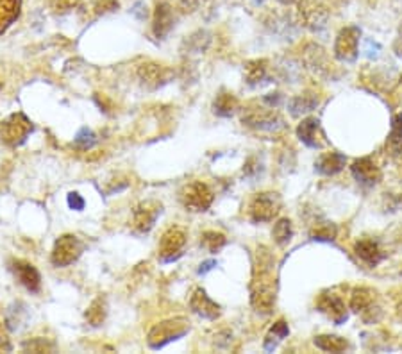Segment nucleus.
<instances>
[{
    "mask_svg": "<svg viewBox=\"0 0 402 354\" xmlns=\"http://www.w3.org/2000/svg\"><path fill=\"white\" fill-rule=\"evenodd\" d=\"M267 59H253L245 65V81L250 86L260 85V81H263L267 77Z\"/></svg>",
    "mask_w": 402,
    "mask_h": 354,
    "instance_id": "28",
    "label": "nucleus"
},
{
    "mask_svg": "<svg viewBox=\"0 0 402 354\" xmlns=\"http://www.w3.org/2000/svg\"><path fill=\"white\" fill-rule=\"evenodd\" d=\"M34 131V124L23 113H13L0 122V136L11 147L26 144L29 134Z\"/></svg>",
    "mask_w": 402,
    "mask_h": 354,
    "instance_id": "4",
    "label": "nucleus"
},
{
    "mask_svg": "<svg viewBox=\"0 0 402 354\" xmlns=\"http://www.w3.org/2000/svg\"><path fill=\"white\" fill-rule=\"evenodd\" d=\"M297 13L300 23L313 33L326 29L331 18L326 0H297Z\"/></svg>",
    "mask_w": 402,
    "mask_h": 354,
    "instance_id": "3",
    "label": "nucleus"
},
{
    "mask_svg": "<svg viewBox=\"0 0 402 354\" xmlns=\"http://www.w3.org/2000/svg\"><path fill=\"white\" fill-rule=\"evenodd\" d=\"M337 236V227L329 222H324V224H317L311 231V238L318 242H331Z\"/></svg>",
    "mask_w": 402,
    "mask_h": 354,
    "instance_id": "33",
    "label": "nucleus"
},
{
    "mask_svg": "<svg viewBox=\"0 0 402 354\" xmlns=\"http://www.w3.org/2000/svg\"><path fill=\"white\" fill-rule=\"evenodd\" d=\"M138 77L143 85L149 90L161 88L163 85L172 79V70L159 63H152V61H147V63L139 65L138 67Z\"/></svg>",
    "mask_w": 402,
    "mask_h": 354,
    "instance_id": "14",
    "label": "nucleus"
},
{
    "mask_svg": "<svg viewBox=\"0 0 402 354\" xmlns=\"http://www.w3.org/2000/svg\"><path fill=\"white\" fill-rule=\"evenodd\" d=\"M272 236L277 245H286L293 236V227H292V220L290 218H279L274 225V231H272Z\"/></svg>",
    "mask_w": 402,
    "mask_h": 354,
    "instance_id": "30",
    "label": "nucleus"
},
{
    "mask_svg": "<svg viewBox=\"0 0 402 354\" xmlns=\"http://www.w3.org/2000/svg\"><path fill=\"white\" fill-rule=\"evenodd\" d=\"M188 242V235L179 225H170L159 240L161 263H172L183 256V249Z\"/></svg>",
    "mask_w": 402,
    "mask_h": 354,
    "instance_id": "8",
    "label": "nucleus"
},
{
    "mask_svg": "<svg viewBox=\"0 0 402 354\" xmlns=\"http://www.w3.org/2000/svg\"><path fill=\"white\" fill-rule=\"evenodd\" d=\"M317 308L318 311L329 317L334 324H344L349 318L347 306H345V301L342 299L340 295L334 294V291H322L317 299Z\"/></svg>",
    "mask_w": 402,
    "mask_h": 354,
    "instance_id": "12",
    "label": "nucleus"
},
{
    "mask_svg": "<svg viewBox=\"0 0 402 354\" xmlns=\"http://www.w3.org/2000/svg\"><path fill=\"white\" fill-rule=\"evenodd\" d=\"M277 299V277L275 259L267 247H258L254 256L253 279H250V304L258 313L268 315L274 311Z\"/></svg>",
    "mask_w": 402,
    "mask_h": 354,
    "instance_id": "1",
    "label": "nucleus"
},
{
    "mask_svg": "<svg viewBox=\"0 0 402 354\" xmlns=\"http://www.w3.org/2000/svg\"><path fill=\"white\" fill-rule=\"evenodd\" d=\"M22 0H0V34H4L18 20Z\"/></svg>",
    "mask_w": 402,
    "mask_h": 354,
    "instance_id": "22",
    "label": "nucleus"
},
{
    "mask_svg": "<svg viewBox=\"0 0 402 354\" xmlns=\"http://www.w3.org/2000/svg\"><path fill=\"white\" fill-rule=\"evenodd\" d=\"M290 335V328H288V322L286 321H277L270 329H268L267 336H265V350H274L286 336Z\"/></svg>",
    "mask_w": 402,
    "mask_h": 354,
    "instance_id": "27",
    "label": "nucleus"
},
{
    "mask_svg": "<svg viewBox=\"0 0 402 354\" xmlns=\"http://www.w3.org/2000/svg\"><path fill=\"white\" fill-rule=\"evenodd\" d=\"M22 349L27 353H52L55 349V343L47 338H31L23 342Z\"/></svg>",
    "mask_w": 402,
    "mask_h": 354,
    "instance_id": "32",
    "label": "nucleus"
},
{
    "mask_svg": "<svg viewBox=\"0 0 402 354\" xmlns=\"http://www.w3.org/2000/svg\"><path fill=\"white\" fill-rule=\"evenodd\" d=\"M297 136L310 149H322L326 145L324 131H322L318 118L314 117H307L300 120V124L297 126Z\"/></svg>",
    "mask_w": 402,
    "mask_h": 354,
    "instance_id": "15",
    "label": "nucleus"
},
{
    "mask_svg": "<svg viewBox=\"0 0 402 354\" xmlns=\"http://www.w3.org/2000/svg\"><path fill=\"white\" fill-rule=\"evenodd\" d=\"M354 252L361 262H365L366 265L370 267L379 265L384 259L383 249H381V245L377 244L376 240H372V238H361V240L356 242Z\"/></svg>",
    "mask_w": 402,
    "mask_h": 354,
    "instance_id": "20",
    "label": "nucleus"
},
{
    "mask_svg": "<svg viewBox=\"0 0 402 354\" xmlns=\"http://www.w3.org/2000/svg\"><path fill=\"white\" fill-rule=\"evenodd\" d=\"M161 211H163V204L157 203V200H143V203H139L132 211V224H134L136 231L142 232V235L149 232L156 225Z\"/></svg>",
    "mask_w": 402,
    "mask_h": 354,
    "instance_id": "13",
    "label": "nucleus"
},
{
    "mask_svg": "<svg viewBox=\"0 0 402 354\" xmlns=\"http://www.w3.org/2000/svg\"><path fill=\"white\" fill-rule=\"evenodd\" d=\"M397 313H398V315H401V318H402V303H401V304H398V306H397Z\"/></svg>",
    "mask_w": 402,
    "mask_h": 354,
    "instance_id": "42",
    "label": "nucleus"
},
{
    "mask_svg": "<svg viewBox=\"0 0 402 354\" xmlns=\"http://www.w3.org/2000/svg\"><path fill=\"white\" fill-rule=\"evenodd\" d=\"M73 141H75V147L83 149V151H88V149H92L93 145L97 144V134L93 133L92 129H88V127H83V129L75 134V140Z\"/></svg>",
    "mask_w": 402,
    "mask_h": 354,
    "instance_id": "34",
    "label": "nucleus"
},
{
    "mask_svg": "<svg viewBox=\"0 0 402 354\" xmlns=\"http://www.w3.org/2000/svg\"><path fill=\"white\" fill-rule=\"evenodd\" d=\"M190 310L206 321H216L222 313L218 304L206 294L204 288H195L190 295Z\"/></svg>",
    "mask_w": 402,
    "mask_h": 354,
    "instance_id": "16",
    "label": "nucleus"
},
{
    "mask_svg": "<svg viewBox=\"0 0 402 354\" xmlns=\"http://www.w3.org/2000/svg\"><path fill=\"white\" fill-rule=\"evenodd\" d=\"M314 345L326 353H344L351 347V343L338 335H318L314 336Z\"/></svg>",
    "mask_w": 402,
    "mask_h": 354,
    "instance_id": "26",
    "label": "nucleus"
},
{
    "mask_svg": "<svg viewBox=\"0 0 402 354\" xmlns=\"http://www.w3.org/2000/svg\"><path fill=\"white\" fill-rule=\"evenodd\" d=\"M68 206L72 208V210H75V211H83L85 210V199L79 195L77 192H72V193H68Z\"/></svg>",
    "mask_w": 402,
    "mask_h": 354,
    "instance_id": "36",
    "label": "nucleus"
},
{
    "mask_svg": "<svg viewBox=\"0 0 402 354\" xmlns=\"http://www.w3.org/2000/svg\"><path fill=\"white\" fill-rule=\"evenodd\" d=\"M351 310L361 315L365 322H377L379 317L374 311H381L377 306V291L369 286H358L351 294Z\"/></svg>",
    "mask_w": 402,
    "mask_h": 354,
    "instance_id": "11",
    "label": "nucleus"
},
{
    "mask_svg": "<svg viewBox=\"0 0 402 354\" xmlns=\"http://www.w3.org/2000/svg\"><path fill=\"white\" fill-rule=\"evenodd\" d=\"M83 251H85V245H83V242L75 235H63L55 240L51 254V262L58 269H65V267H70L72 263H75L80 258V254H83Z\"/></svg>",
    "mask_w": 402,
    "mask_h": 354,
    "instance_id": "5",
    "label": "nucleus"
},
{
    "mask_svg": "<svg viewBox=\"0 0 402 354\" xmlns=\"http://www.w3.org/2000/svg\"><path fill=\"white\" fill-rule=\"evenodd\" d=\"M236 109H238L236 97H234L233 93L226 92V90H222V92L216 95L215 102H213V113H215L216 117L229 118L233 117Z\"/></svg>",
    "mask_w": 402,
    "mask_h": 354,
    "instance_id": "25",
    "label": "nucleus"
},
{
    "mask_svg": "<svg viewBox=\"0 0 402 354\" xmlns=\"http://www.w3.org/2000/svg\"><path fill=\"white\" fill-rule=\"evenodd\" d=\"M201 244L204 245L209 252H218L220 249L226 247L227 238H226V235L220 231H206L204 235H202Z\"/></svg>",
    "mask_w": 402,
    "mask_h": 354,
    "instance_id": "31",
    "label": "nucleus"
},
{
    "mask_svg": "<svg viewBox=\"0 0 402 354\" xmlns=\"http://www.w3.org/2000/svg\"><path fill=\"white\" fill-rule=\"evenodd\" d=\"M215 267H216L215 259H208V262L201 263V269H199V274H201V276H204V274H208L209 270L215 269Z\"/></svg>",
    "mask_w": 402,
    "mask_h": 354,
    "instance_id": "39",
    "label": "nucleus"
},
{
    "mask_svg": "<svg viewBox=\"0 0 402 354\" xmlns=\"http://www.w3.org/2000/svg\"><path fill=\"white\" fill-rule=\"evenodd\" d=\"M401 40H402V26H401Z\"/></svg>",
    "mask_w": 402,
    "mask_h": 354,
    "instance_id": "43",
    "label": "nucleus"
},
{
    "mask_svg": "<svg viewBox=\"0 0 402 354\" xmlns=\"http://www.w3.org/2000/svg\"><path fill=\"white\" fill-rule=\"evenodd\" d=\"M386 149L390 151L391 158H398L402 156V113L395 114L391 118V129L388 134Z\"/></svg>",
    "mask_w": 402,
    "mask_h": 354,
    "instance_id": "24",
    "label": "nucleus"
},
{
    "mask_svg": "<svg viewBox=\"0 0 402 354\" xmlns=\"http://www.w3.org/2000/svg\"><path fill=\"white\" fill-rule=\"evenodd\" d=\"M188 331H190V322H188V318H169V321L159 322V324H156L150 329L149 335H147V343H149L150 349L154 350L163 349V347L169 345V343L183 338Z\"/></svg>",
    "mask_w": 402,
    "mask_h": 354,
    "instance_id": "2",
    "label": "nucleus"
},
{
    "mask_svg": "<svg viewBox=\"0 0 402 354\" xmlns=\"http://www.w3.org/2000/svg\"><path fill=\"white\" fill-rule=\"evenodd\" d=\"M279 2L285 6H290V4H293V2H297V0H279Z\"/></svg>",
    "mask_w": 402,
    "mask_h": 354,
    "instance_id": "40",
    "label": "nucleus"
},
{
    "mask_svg": "<svg viewBox=\"0 0 402 354\" xmlns=\"http://www.w3.org/2000/svg\"><path fill=\"white\" fill-rule=\"evenodd\" d=\"M318 102H320V100H318V97L314 95V93H300V95L293 97V99L290 100V113H292L293 117H300V114H306L310 113V111H313L314 107L318 106Z\"/></svg>",
    "mask_w": 402,
    "mask_h": 354,
    "instance_id": "23",
    "label": "nucleus"
},
{
    "mask_svg": "<svg viewBox=\"0 0 402 354\" xmlns=\"http://www.w3.org/2000/svg\"><path fill=\"white\" fill-rule=\"evenodd\" d=\"M253 4H254V6H258V8H260L261 4H265V0H253Z\"/></svg>",
    "mask_w": 402,
    "mask_h": 354,
    "instance_id": "41",
    "label": "nucleus"
},
{
    "mask_svg": "<svg viewBox=\"0 0 402 354\" xmlns=\"http://www.w3.org/2000/svg\"><path fill=\"white\" fill-rule=\"evenodd\" d=\"M359 36H361L359 27H344V29L337 34V41H334V58H337L338 61H342V63H354L359 54Z\"/></svg>",
    "mask_w": 402,
    "mask_h": 354,
    "instance_id": "9",
    "label": "nucleus"
},
{
    "mask_svg": "<svg viewBox=\"0 0 402 354\" xmlns=\"http://www.w3.org/2000/svg\"><path fill=\"white\" fill-rule=\"evenodd\" d=\"M258 172V159L256 158H250L249 161L245 163V168H243V173L249 177H253L254 173Z\"/></svg>",
    "mask_w": 402,
    "mask_h": 354,
    "instance_id": "38",
    "label": "nucleus"
},
{
    "mask_svg": "<svg viewBox=\"0 0 402 354\" xmlns=\"http://www.w3.org/2000/svg\"><path fill=\"white\" fill-rule=\"evenodd\" d=\"M9 265H11L9 269L13 270V274H15L16 279L20 281V284H23V286H26L29 291H33V294H38V291H40L41 276L33 263L23 262V259H13Z\"/></svg>",
    "mask_w": 402,
    "mask_h": 354,
    "instance_id": "17",
    "label": "nucleus"
},
{
    "mask_svg": "<svg viewBox=\"0 0 402 354\" xmlns=\"http://www.w3.org/2000/svg\"><path fill=\"white\" fill-rule=\"evenodd\" d=\"M347 163L345 156L342 152L337 151H331L326 152V154H322L320 158L314 161V170H317L320 176H334V173L342 172Z\"/></svg>",
    "mask_w": 402,
    "mask_h": 354,
    "instance_id": "21",
    "label": "nucleus"
},
{
    "mask_svg": "<svg viewBox=\"0 0 402 354\" xmlns=\"http://www.w3.org/2000/svg\"><path fill=\"white\" fill-rule=\"evenodd\" d=\"M282 200L275 192H261L249 203V215L253 222H270L279 215Z\"/></svg>",
    "mask_w": 402,
    "mask_h": 354,
    "instance_id": "7",
    "label": "nucleus"
},
{
    "mask_svg": "<svg viewBox=\"0 0 402 354\" xmlns=\"http://www.w3.org/2000/svg\"><path fill=\"white\" fill-rule=\"evenodd\" d=\"M351 172L356 181L363 186H376L381 181V168L372 158H359L352 163Z\"/></svg>",
    "mask_w": 402,
    "mask_h": 354,
    "instance_id": "18",
    "label": "nucleus"
},
{
    "mask_svg": "<svg viewBox=\"0 0 402 354\" xmlns=\"http://www.w3.org/2000/svg\"><path fill=\"white\" fill-rule=\"evenodd\" d=\"M179 199L186 210L195 211V213H201V211L209 210L215 195H213V190L209 188L206 183L191 181L183 186V190H181L179 193Z\"/></svg>",
    "mask_w": 402,
    "mask_h": 354,
    "instance_id": "6",
    "label": "nucleus"
},
{
    "mask_svg": "<svg viewBox=\"0 0 402 354\" xmlns=\"http://www.w3.org/2000/svg\"><path fill=\"white\" fill-rule=\"evenodd\" d=\"M176 18H174V11L166 2H161L156 6V11H154V20H152V31L154 36L157 40H165L170 34V31L176 26Z\"/></svg>",
    "mask_w": 402,
    "mask_h": 354,
    "instance_id": "19",
    "label": "nucleus"
},
{
    "mask_svg": "<svg viewBox=\"0 0 402 354\" xmlns=\"http://www.w3.org/2000/svg\"><path fill=\"white\" fill-rule=\"evenodd\" d=\"M80 4V0H52V8L59 13L72 11Z\"/></svg>",
    "mask_w": 402,
    "mask_h": 354,
    "instance_id": "35",
    "label": "nucleus"
},
{
    "mask_svg": "<svg viewBox=\"0 0 402 354\" xmlns=\"http://www.w3.org/2000/svg\"><path fill=\"white\" fill-rule=\"evenodd\" d=\"M13 349L11 345V340H9L8 333L2 329V326H0V353H9V350Z\"/></svg>",
    "mask_w": 402,
    "mask_h": 354,
    "instance_id": "37",
    "label": "nucleus"
},
{
    "mask_svg": "<svg viewBox=\"0 0 402 354\" xmlns=\"http://www.w3.org/2000/svg\"><path fill=\"white\" fill-rule=\"evenodd\" d=\"M106 315H107L106 303H104L102 299H95L88 306L85 317L86 321H88V324H92L93 328H99V326H102L104 321H106Z\"/></svg>",
    "mask_w": 402,
    "mask_h": 354,
    "instance_id": "29",
    "label": "nucleus"
},
{
    "mask_svg": "<svg viewBox=\"0 0 402 354\" xmlns=\"http://www.w3.org/2000/svg\"><path fill=\"white\" fill-rule=\"evenodd\" d=\"M243 126L250 127L256 131H277L282 127V120L277 113L274 111V107H253L247 109L241 117Z\"/></svg>",
    "mask_w": 402,
    "mask_h": 354,
    "instance_id": "10",
    "label": "nucleus"
}]
</instances>
